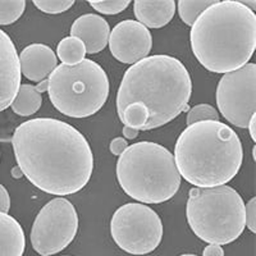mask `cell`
Instances as JSON below:
<instances>
[{"label": "cell", "mask_w": 256, "mask_h": 256, "mask_svg": "<svg viewBox=\"0 0 256 256\" xmlns=\"http://www.w3.org/2000/svg\"><path fill=\"white\" fill-rule=\"evenodd\" d=\"M12 145L24 177L50 195L76 194L92 174L90 144L77 128L63 120L36 118L20 123Z\"/></svg>", "instance_id": "1"}, {"label": "cell", "mask_w": 256, "mask_h": 256, "mask_svg": "<svg viewBox=\"0 0 256 256\" xmlns=\"http://www.w3.org/2000/svg\"><path fill=\"white\" fill-rule=\"evenodd\" d=\"M190 41L196 59L210 72L240 70L256 49L255 12L236 0L216 2L192 24Z\"/></svg>", "instance_id": "2"}, {"label": "cell", "mask_w": 256, "mask_h": 256, "mask_svg": "<svg viewBox=\"0 0 256 256\" xmlns=\"http://www.w3.org/2000/svg\"><path fill=\"white\" fill-rule=\"evenodd\" d=\"M191 94V76L180 59L170 56H146L124 72L116 94V110L141 102L148 112V131L184 113Z\"/></svg>", "instance_id": "3"}, {"label": "cell", "mask_w": 256, "mask_h": 256, "mask_svg": "<svg viewBox=\"0 0 256 256\" xmlns=\"http://www.w3.org/2000/svg\"><path fill=\"white\" fill-rule=\"evenodd\" d=\"M180 176L200 188L223 186L236 177L244 160L238 134L219 120L187 126L174 146Z\"/></svg>", "instance_id": "4"}, {"label": "cell", "mask_w": 256, "mask_h": 256, "mask_svg": "<svg viewBox=\"0 0 256 256\" xmlns=\"http://www.w3.org/2000/svg\"><path fill=\"white\" fill-rule=\"evenodd\" d=\"M116 180L130 198L144 204L166 202L180 186V176L172 152L148 141L126 148L116 162Z\"/></svg>", "instance_id": "5"}, {"label": "cell", "mask_w": 256, "mask_h": 256, "mask_svg": "<svg viewBox=\"0 0 256 256\" xmlns=\"http://www.w3.org/2000/svg\"><path fill=\"white\" fill-rule=\"evenodd\" d=\"M186 216L190 228L201 241L227 244L244 230V202L233 187H195L188 194Z\"/></svg>", "instance_id": "6"}, {"label": "cell", "mask_w": 256, "mask_h": 256, "mask_svg": "<svg viewBox=\"0 0 256 256\" xmlns=\"http://www.w3.org/2000/svg\"><path fill=\"white\" fill-rule=\"evenodd\" d=\"M49 98L54 108L70 118H86L102 108L109 98V78L96 62L59 64L49 76Z\"/></svg>", "instance_id": "7"}, {"label": "cell", "mask_w": 256, "mask_h": 256, "mask_svg": "<svg viewBox=\"0 0 256 256\" xmlns=\"http://www.w3.org/2000/svg\"><path fill=\"white\" fill-rule=\"evenodd\" d=\"M110 233L123 251L131 255H146L162 242L163 223L152 208L140 202H130L114 212Z\"/></svg>", "instance_id": "8"}, {"label": "cell", "mask_w": 256, "mask_h": 256, "mask_svg": "<svg viewBox=\"0 0 256 256\" xmlns=\"http://www.w3.org/2000/svg\"><path fill=\"white\" fill-rule=\"evenodd\" d=\"M78 230V214L64 198L50 200L34 220L31 244L41 256H52L67 248Z\"/></svg>", "instance_id": "9"}, {"label": "cell", "mask_w": 256, "mask_h": 256, "mask_svg": "<svg viewBox=\"0 0 256 256\" xmlns=\"http://www.w3.org/2000/svg\"><path fill=\"white\" fill-rule=\"evenodd\" d=\"M216 105L222 116L238 128H248L256 112V64L224 73L216 88Z\"/></svg>", "instance_id": "10"}, {"label": "cell", "mask_w": 256, "mask_h": 256, "mask_svg": "<svg viewBox=\"0 0 256 256\" xmlns=\"http://www.w3.org/2000/svg\"><path fill=\"white\" fill-rule=\"evenodd\" d=\"M152 48V36L137 20L120 22L109 35V49L120 63L134 64L148 56Z\"/></svg>", "instance_id": "11"}, {"label": "cell", "mask_w": 256, "mask_h": 256, "mask_svg": "<svg viewBox=\"0 0 256 256\" xmlns=\"http://www.w3.org/2000/svg\"><path fill=\"white\" fill-rule=\"evenodd\" d=\"M18 52L8 34L0 30V112L12 105L20 86Z\"/></svg>", "instance_id": "12"}, {"label": "cell", "mask_w": 256, "mask_h": 256, "mask_svg": "<svg viewBox=\"0 0 256 256\" xmlns=\"http://www.w3.org/2000/svg\"><path fill=\"white\" fill-rule=\"evenodd\" d=\"M20 74L34 82H41L49 78L52 70L58 67L56 52L48 45L31 44L24 48L20 54Z\"/></svg>", "instance_id": "13"}, {"label": "cell", "mask_w": 256, "mask_h": 256, "mask_svg": "<svg viewBox=\"0 0 256 256\" xmlns=\"http://www.w3.org/2000/svg\"><path fill=\"white\" fill-rule=\"evenodd\" d=\"M110 27L102 16L84 14L77 18L70 27V36L84 42L88 54H96L108 45Z\"/></svg>", "instance_id": "14"}, {"label": "cell", "mask_w": 256, "mask_h": 256, "mask_svg": "<svg viewBox=\"0 0 256 256\" xmlns=\"http://www.w3.org/2000/svg\"><path fill=\"white\" fill-rule=\"evenodd\" d=\"M173 0H136L134 12L137 22L146 28H162L173 20L176 13Z\"/></svg>", "instance_id": "15"}, {"label": "cell", "mask_w": 256, "mask_h": 256, "mask_svg": "<svg viewBox=\"0 0 256 256\" xmlns=\"http://www.w3.org/2000/svg\"><path fill=\"white\" fill-rule=\"evenodd\" d=\"M26 238L20 224L8 212H0V256H22Z\"/></svg>", "instance_id": "16"}, {"label": "cell", "mask_w": 256, "mask_h": 256, "mask_svg": "<svg viewBox=\"0 0 256 256\" xmlns=\"http://www.w3.org/2000/svg\"><path fill=\"white\" fill-rule=\"evenodd\" d=\"M41 104H42V96L36 91L35 86L20 84L10 108L17 116H30L41 108Z\"/></svg>", "instance_id": "17"}, {"label": "cell", "mask_w": 256, "mask_h": 256, "mask_svg": "<svg viewBox=\"0 0 256 256\" xmlns=\"http://www.w3.org/2000/svg\"><path fill=\"white\" fill-rule=\"evenodd\" d=\"M120 122L124 127L132 128L136 131H146L148 122V112L141 102H132L127 106L116 110Z\"/></svg>", "instance_id": "18"}, {"label": "cell", "mask_w": 256, "mask_h": 256, "mask_svg": "<svg viewBox=\"0 0 256 256\" xmlns=\"http://www.w3.org/2000/svg\"><path fill=\"white\" fill-rule=\"evenodd\" d=\"M56 56L63 62V64L67 66H74V64L81 63L86 56V48L84 42L80 38H64L60 40L56 48Z\"/></svg>", "instance_id": "19"}, {"label": "cell", "mask_w": 256, "mask_h": 256, "mask_svg": "<svg viewBox=\"0 0 256 256\" xmlns=\"http://www.w3.org/2000/svg\"><path fill=\"white\" fill-rule=\"evenodd\" d=\"M214 3L216 0H180L176 6L178 8L180 20H184L187 26L192 27L201 13Z\"/></svg>", "instance_id": "20"}, {"label": "cell", "mask_w": 256, "mask_h": 256, "mask_svg": "<svg viewBox=\"0 0 256 256\" xmlns=\"http://www.w3.org/2000/svg\"><path fill=\"white\" fill-rule=\"evenodd\" d=\"M26 9L24 0H2L0 2V24H14L20 18Z\"/></svg>", "instance_id": "21"}, {"label": "cell", "mask_w": 256, "mask_h": 256, "mask_svg": "<svg viewBox=\"0 0 256 256\" xmlns=\"http://www.w3.org/2000/svg\"><path fill=\"white\" fill-rule=\"evenodd\" d=\"M205 120H219V113L214 106L209 104H198L190 109L186 118L187 126Z\"/></svg>", "instance_id": "22"}, {"label": "cell", "mask_w": 256, "mask_h": 256, "mask_svg": "<svg viewBox=\"0 0 256 256\" xmlns=\"http://www.w3.org/2000/svg\"><path fill=\"white\" fill-rule=\"evenodd\" d=\"M130 3H131L130 0H90L88 2V4L95 10L106 16H114L123 12L130 6Z\"/></svg>", "instance_id": "23"}, {"label": "cell", "mask_w": 256, "mask_h": 256, "mask_svg": "<svg viewBox=\"0 0 256 256\" xmlns=\"http://www.w3.org/2000/svg\"><path fill=\"white\" fill-rule=\"evenodd\" d=\"M34 4L41 12L48 14H59L70 8L74 4L73 0H34Z\"/></svg>", "instance_id": "24"}, {"label": "cell", "mask_w": 256, "mask_h": 256, "mask_svg": "<svg viewBox=\"0 0 256 256\" xmlns=\"http://www.w3.org/2000/svg\"><path fill=\"white\" fill-rule=\"evenodd\" d=\"M244 226L252 233H256V198H252L244 205Z\"/></svg>", "instance_id": "25"}, {"label": "cell", "mask_w": 256, "mask_h": 256, "mask_svg": "<svg viewBox=\"0 0 256 256\" xmlns=\"http://www.w3.org/2000/svg\"><path fill=\"white\" fill-rule=\"evenodd\" d=\"M110 152L113 155H116V156H120V155L124 152L126 148H128V142L126 138H123V137H116V138H113L110 142Z\"/></svg>", "instance_id": "26"}, {"label": "cell", "mask_w": 256, "mask_h": 256, "mask_svg": "<svg viewBox=\"0 0 256 256\" xmlns=\"http://www.w3.org/2000/svg\"><path fill=\"white\" fill-rule=\"evenodd\" d=\"M10 209V196L3 184H0V212H8Z\"/></svg>", "instance_id": "27"}, {"label": "cell", "mask_w": 256, "mask_h": 256, "mask_svg": "<svg viewBox=\"0 0 256 256\" xmlns=\"http://www.w3.org/2000/svg\"><path fill=\"white\" fill-rule=\"evenodd\" d=\"M202 256H224V251L219 244H208L204 248Z\"/></svg>", "instance_id": "28"}, {"label": "cell", "mask_w": 256, "mask_h": 256, "mask_svg": "<svg viewBox=\"0 0 256 256\" xmlns=\"http://www.w3.org/2000/svg\"><path fill=\"white\" fill-rule=\"evenodd\" d=\"M248 131H250L252 141H256V114H254V116H251L250 122H248Z\"/></svg>", "instance_id": "29"}, {"label": "cell", "mask_w": 256, "mask_h": 256, "mask_svg": "<svg viewBox=\"0 0 256 256\" xmlns=\"http://www.w3.org/2000/svg\"><path fill=\"white\" fill-rule=\"evenodd\" d=\"M123 136H124V138H128V140H134V138H136L138 136V131L132 130V128L124 127L123 128Z\"/></svg>", "instance_id": "30"}, {"label": "cell", "mask_w": 256, "mask_h": 256, "mask_svg": "<svg viewBox=\"0 0 256 256\" xmlns=\"http://www.w3.org/2000/svg\"><path fill=\"white\" fill-rule=\"evenodd\" d=\"M35 88H36V91H38V94L48 91V88H49V78L38 82V86H35Z\"/></svg>", "instance_id": "31"}, {"label": "cell", "mask_w": 256, "mask_h": 256, "mask_svg": "<svg viewBox=\"0 0 256 256\" xmlns=\"http://www.w3.org/2000/svg\"><path fill=\"white\" fill-rule=\"evenodd\" d=\"M12 176L14 178H17V180H20V178L24 177V173H22V170H20L18 166H14V168L12 169Z\"/></svg>", "instance_id": "32"}, {"label": "cell", "mask_w": 256, "mask_h": 256, "mask_svg": "<svg viewBox=\"0 0 256 256\" xmlns=\"http://www.w3.org/2000/svg\"><path fill=\"white\" fill-rule=\"evenodd\" d=\"M180 256H198V255H194V254H184V255H180Z\"/></svg>", "instance_id": "33"}, {"label": "cell", "mask_w": 256, "mask_h": 256, "mask_svg": "<svg viewBox=\"0 0 256 256\" xmlns=\"http://www.w3.org/2000/svg\"><path fill=\"white\" fill-rule=\"evenodd\" d=\"M64 256H70V255H64Z\"/></svg>", "instance_id": "34"}]
</instances>
